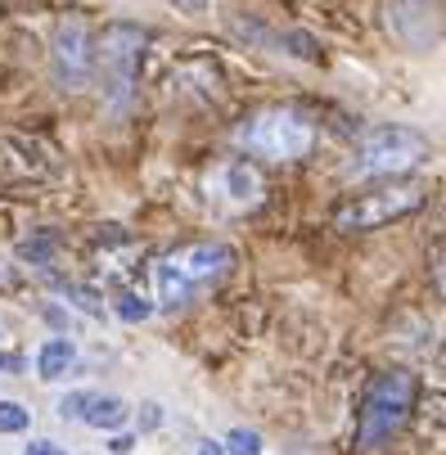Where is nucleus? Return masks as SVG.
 <instances>
[{
    "instance_id": "1",
    "label": "nucleus",
    "mask_w": 446,
    "mask_h": 455,
    "mask_svg": "<svg viewBox=\"0 0 446 455\" xmlns=\"http://www.w3.org/2000/svg\"><path fill=\"white\" fill-rule=\"evenodd\" d=\"M235 267V252L221 239H199V243H180L176 252L158 257L154 280H158V307L163 311H180L189 307L203 289L221 284Z\"/></svg>"
},
{
    "instance_id": "2",
    "label": "nucleus",
    "mask_w": 446,
    "mask_h": 455,
    "mask_svg": "<svg viewBox=\"0 0 446 455\" xmlns=\"http://www.w3.org/2000/svg\"><path fill=\"white\" fill-rule=\"evenodd\" d=\"M235 140L252 154V158H267V163H298L311 154L315 145V122L293 108V104H267L258 113H248L243 126L235 132Z\"/></svg>"
},
{
    "instance_id": "3",
    "label": "nucleus",
    "mask_w": 446,
    "mask_h": 455,
    "mask_svg": "<svg viewBox=\"0 0 446 455\" xmlns=\"http://www.w3.org/2000/svg\"><path fill=\"white\" fill-rule=\"evenodd\" d=\"M428 204V185L424 180H378L361 194H352V199H343L334 208V230L338 235H365V230H384L402 217H415L419 208Z\"/></svg>"
},
{
    "instance_id": "4",
    "label": "nucleus",
    "mask_w": 446,
    "mask_h": 455,
    "mask_svg": "<svg viewBox=\"0 0 446 455\" xmlns=\"http://www.w3.org/2000/svg\"><path fill=\"white\" fill-rule=\"evenodd\" d=\"M145 50H149V32L136 28V23H108L95 36V73L91 77H100V91H104L108 108L122 113L126 104L136 100Z\"/></svg>"
},
{
    "instance_id": "5",
    "label": "nucleus",
    "mask_w": 446,
    "mask_h": 455,
    "mask_svg": "<svg viewBox=\"0 0 446 455\" xmlns=\"http://www.w3.org/2000/svg\"><path fill=\"white\" fill-rule=\"evenodd\" d=\"M415 393H419V383H415L410 370L374 374L365 397H361V411H356V446L374 451V446L393 442L415 411Z\"/></svg>"
},
{
    "instance_id": "6",
    "label": "nucleus",
    "mask_w": 446,
    "mask_h": 455,
    "mask_svg": "<svg viewBox=\"0 0 446 455\" xmlns=\"http://www.w3.org/2000/svg\"><path fill=\"white\" fill-rule=\"evenodd\" d=\"M428 158H433L428 136L410 132V126H370V132L356 140L352 176H378V180H393V176H406V172L424 167Z\"/></svg>"
},
{
    "instance_id": "7",
    "label": "nucleus",
    "mask_w": 446,
    "mask_h": 455,
    "mask_svg": "<svg viewBox=\"0 0 446 455\" xmlns=\"http://www.w3.org/2000/svg\"><path fill=\"white\" fill-rule=\"evenodd\" d=\"M50 73L59 91H82L95 73V32L86 28V19H63L54 28L50 41Z\"/></svg>"
},
{
    "instance_id": "8",
    "label": "nucleus",
    "mask_w": 446,
    "mask_h": 455,
    "mask_svg": "<svg viewBox=\"0 0 446 455\" xmlns=\"http://www.w3.org/2000/svg\"><path fill=\"white\" fill-rule=\"evenodd\" d=\"M388 32L406 50H433L442 36L437 0H388Z\"/></svg>"
},
{
    "instance_id": "9",
    "label": "nucleus",
    "mask_w": 446,
    "mask_h": 455,
    "mask_svg": "<svg viewBox=\"0 0 446 455\" xmlns=\"http://www.w3.org/2000/svg\"><path fill=\"white\" fill-rule=\"evenodd\" d=\"M73 361H77L73 339H50V343H41V352H36V374H41L45 383H54V379L68 374Z\"/></svg>"
},
{
    "instance_id": "10",
    "label": "nucleus",
    "mask_w": 446,
    "mask_h": 455,
    "mask_svg": "<svg viewBox=\"0 0 446 455\" xmlns=\"http://www.w3.org/2000/svg\"><path fill=\"white\" fill-rule=\"evenodd\" d=\"M221 180H226V194H230L235 204H258V199H262V176H258V167L230 163V167L221 172Z\"/></svg>"
},
{
    "instance_id": "11",
    "label": "nucleus",
    "mask_w": 446,
    "mask_h": 455,
    "mask_svg": "<svg viewBox=\"0 0 446 455\" xmlns=\"http://www.w3.org/2000/svg\"><path fill=\"white\" fill-rule=\"evenodd\" d=\"M82 419H86L91 428H100V433H104V428H122V424H126V402H122V397H95V393H91Z\"/></svg>"
},
{
    "instance_id": "12",
    "label": "nucleus",
    "mask_w": 446,
    "mask_h": 455,
    "mask_svg": "<svg viewBox=\"0 0 446 455\" xmlns=\"http://www.w3.org/2000/svg\"><path fill=\"white\" fill-rule=\"evenodd\" d=\"M221 446H226V455H262V433H252V428H235Z\"/></svg>"
},
{
    "instance_id": "13",
    "label": "nucleus",
    "mask_w": 446,
    "mask_h": 455,
    "mask_svg": "<svg viewBox=\"0 0 446 455\" xmlns=\"http://www.w3.org/2000/svg\"><path fill=\"white\" fill-rule=\"evenodd\" d=\"M113 311H117L122 320H131V324H136V320H149V315H154L149 298H140V293H122V298L113 302Z\"/></svg>"
},
{
    "instance_id": "14",
    "label": "nucleus",
    "mask_w": 446,
    "mask_h": 455,
    "mask_svg": "<svg viewBox=\"0 0 446 455\" xmlns=\"http://www.w3.org/2000/svg\"><path fill=\"white\" fill-rule=\"evenodd\" d=\"M19 257H23V262H32V267H45L50 257H54V239H50V235H41V239H23V243H19Z\"/></svg>"
},
{
    "instance_id": "15",
    "label": "nucleus",
    "mask_w": 446,
    "mask_h": 455,
    "mask_svg": "<svg viewBox=\"0 0 446 455\" xmlns=\"http://www.w3.org/2000/svg\"><path fill=\"white\" fill-rule=\"evenodd\" d=\"M28 419H32V415H28L19 402H0V433H23Z\"/></svg>"
},
{
    "instance_id": "16",
    "label": "nucleus",
    "mask_w": 446,
    "mask_h": 455,
    "mask_svg": "<svg viewBox=\"0 0 446 455\" xmlns=\"http://www.w3.org/2000/svg\"><path fill=\"white\" fill-rule=\"evenodd\" d=\"M63 293H68V298H77V302H82V311H91V315H104V302H100V293H91V289H82V284H63Z\"/></svg>"
},
{
    "instance_id": "17",
    "label": "nucleus",
    "mask_w": 446,
    "mask_h": 455,
    "mask_svg": "<svg viewBox=\"0 0 446 455\" xmlns=\"http://www.w3.org/2000/svg\"><path fill=\"white\" fill-rule=\"evenodd\" d=\"M86 402H91V393H68V397L59 402V419H82Z\"/></svg>"
},
{
    "instance_id": "18",
    "label": "nucleus",
    "mask_w": 446,
    "mask_h": 455,
    "mask_svg": "<svg viewBox=\"0 0 446 455\" xmlns=\"http://www.w3.org/2000/svg\"><path fill=\"white\" fill-rule=\"evenodd\" d=\"M280 45H293V54H298V59H315V41H311L307 32H284V36H280Z\"/></svg>"
},
{
    "instance_id": "19",
    "label": "nucleus",
    "mask_w": 446,
    "mask_h": 455,
    "mask_svg": "<svg viewBox=\"0 0 446 455\" xmlns=\"http://www.w3.org/2000/svg\"><path fill=\"white\" fill-rule=\"evenodd\" d=\"M180 14H208V0H171Z\"/></svg>"
},
{
    "instance_id": "20",
    "label": "nucleus",
    "mask_w": 446,
    "mask_h": 455,
    "mask_svg": "<svg viewBox=\"0 0 446 455\" xmlns=\"http://www.w3.org/2000/svg\"><path fill=\"white\" fill-rule=\"evenodd\" d=\"M23 455H68V451H63V446H54V442H32Z\"/></svg>"
},
{
    "instance_id": "21",
    "label": "nucleus",
    "mask_w": 446,
    "mask_h": 455,
    "mask_svg": "<svg viewBox=\"0 0 446 455\" xmlns=\"http://www.w3.org/2000/svg\"><path fill=\"white\" fill-rule=\"evenodd\" d=\"M131 446H136V437H126V433H117V437L108 442V451H113V455H126Z\"/></svg>"
},
{
    "instance_id": "22",
    "label": "nucleus",
    "mask_w": 446,
    "mask_h": 455,
    "mask_svg": "<svg viewBox=\"0 0 446 455\" xmlns=\"http://www.w3.org/2000/svg\"><path fill=\"white\" fill-rule=\"evenodd\" d=\"M145 428H158L163 424V415H158V406H145V419H140Z\"/></svg>"
},
{
    "instance_id": "23",
    "label": "nucleus",
    "mask_w": 446,
    "mask_h": 455,
    "mask_svg": "<svg viewBox=\"0 0 446 455\" xmlns=\"http://www.w3.org/2000/svg\"><path fill=\"white\" fill-rule=\"evenodd\" d=\"M199 455H226V446H221V442H203Z\"/></svg>"
},
{
    "instance_id": "24",
    "label": "nucleus",
    "mask_w": 446,
    "mask_h": 455,
    "mask_svg": "<svg viewBox=\"0 0 446 455\" xmlns=\"http://www.w3.org/2000/svg\"><path fill=\"white\" fill-rule=\"evenodd\" d=\"M0 370H19V356H5V352H0Z\"/></svg>"
}]
</instances>
